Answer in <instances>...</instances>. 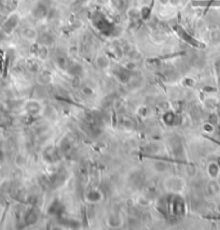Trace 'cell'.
<instances>
[{
    "label": "cell",
    "instance_id": "7c38bea8",
    "mask_svg": "<svg viewBox=\"0 0 220 230\" xmlns=\"http://www.w3.org/2000/svg\"><path fill=\"white\" fill-rule=\"evenodd\" d=\"M56 64H57V66L60 67L61 69H64V70H67L68 66H69V60L67 59L66 56L64 55H58L56 56Z\"/></svg>",
    "mask_w": 220,
    "mask_h": 230
},
{
    "label": "cell",
    "instance_id": "e0dca14e",
    "mask_svg": "<svg viewBox=\"0 0 220 230\" xmlns=\"http://www.w3.org/2000/svg\"><path fill=\"white\" fill-rule=\"evenodd\" d=\"M96 62L99 68H101V69H105L109 66V60H108L105 56H98L96 59Z\"/></svg>",
    "mask_w": 220,
    "mask_h": 230
},
{
    "label": "cell",
    "instance_id": "484cf974",
    "mask_svg": "<svg viewBox=\"0 0 220 230\" xmlns=\"http://www.w3.org/2000/svg\"><path fill=\"white\" fill-rule=\"evenodd\" d=\"M96 1H97V3H99V4H106V3H108L110 0H96Z\"/></svg>",
    "mask_w": 220,
    "mask_h": 230
},
{
    "label": "cell",
    "instance_id": "8fae6325",
    "mask_svg": "<svg viewBox=\"0 0 220 230\" xmlns=\"http://www.w3.org/2000/svg\"><path fill=\"white\" fill-rule=\"evenodd\" d=\"M56 157H57V153H56L55 148H53V147H47V150L43 152V158L47 162L55 161Z\"/></svg>",
    "mask_w": 220,
    "mask_h": 230
},
{
    "label": "cell",
    "instance_id": "8992f818",
    "mask_svg": "<svg viewBox=\"0 0 220 230\" xmlns=\"http://www.w3.org/2000/svg\"><path fill=\"white\" fill-rule=\"evenodd\" d=\"M85 198H87L88 202H94L95 203V202L101 201V198H103V194L99 190H97V189H92V190L88 191L85 194Z\"/></svg>",
    "mask_w": 220,
    "mask_h": 230
},
{
    "label": "cell",
    "instance_id": "44dd1931",
    "mask_svg": "<svg viewBox=\"0 0 220 230\" xmlns=\"http://www.w3.org/2000/svg\"><path fill=\"white\" fill-rule=\"evenodd\" d=\"M108 222H109V224L111 225V226L115 227L118 226V225L120 224V216L119 215H110L109 218H108Z\"/></svg>",
    "mask_w": 220,
    "mask_h": 230
},
{
    "label": "cell",
    "instance_id": "4316f807",
    "mask_svg": "<svg viewBox=\"0 0 220 230\" xmlns=\"http://www.w3.org/2000/svg\"><path fill=\"white\" fill-rule=\"evenodd\" d=\"M160 2H161V3H163V4H166L167 2H169V0H160Z\"/></svg>",
    "mask_w": 220,
    "mask_h": 230
},
{
    "label": "cell",
    "instance_id": "7402d4cb",
    "mask_svg": "<svg viewBox=\"0 0 220 230\" xmlns=\"http://www.w3.org/2000/svg\"><path fill=\"white\" fill-rule=\"evenodd\" d=\"M81 91H82V92L85 95V96H92V95L94 94L93 88L91 86H88V85L82 84V86H81Z\"/></svg>",
    "mask_w": 220,
    "mask_h": 230
},
{
    "label": "cell",
    "instance_id": "5bb4252c",
    "mask_svg": "<svg viewBox=\"0 0 220 230\" xmlns=\"http://www.w3.org/2000/svg\"><path fill=\"white\" fill-rule=\"evenodd\" d=\"M25 220H26V223L28 225L35 224V223L37 222V220H38V214L35 212V210H30V211L27 213Z\"/></svg>",
    "mask_w": 220,
    "mask_h": 230
},
{
    "label": "cell",
    "instance_id": "ba28073f",
    "mask_svg": "<svg viewBox=\"0 0 220 230\" xmlns=\"http://www.w3.org/2000/svg\"><path fill=\"white\" fill-rule=\"evenodd\" d=\"M26 110L30 115H38L41 112L42 107L38 101H30V102L27 104Z\"/></svg>",
    "mask_w": 220,
    "mask_h": 230
},
{
    "label": "cell",
    "instance_id": "2e32d148",
    "mask_svg": "<svg viewBox=\"0 0 220 230\" xmlns=\"http://www.w3.org/2000/svg\"><path fill=\"white\" fill-rule=\"evenodd\" d=\"M37 53H38V56H39L41 59H45V58L47 57V55H49V49H47V46L41 44V45L38 47Z\"/></svg>",
    "mask_w": 220,
    "mask_h": 230
},
{
    "label": "cell",
    "instance_id": "4fadbf2b",
    "mask_svg": "<svg viewBox=\"0 0 220 230\" xmlns=\"http://www.w3.org/2000/svg\"><path fill=\"white\" fill-rule=\"evenodd\" d=\"M38 80H39V83L42 85H47L51 83V74H50V72L47 71H43L41 72V74L39 75V78H38Z\"/></svg>",
    "mask_w": 220,
    "mask_h": 230
},
{
    "label": "cell",
    "instance_id": "d6986e66",
    "mask_svg": "<svg viewBox=\"0 0 220 230\" xmlns=\"http://www.w3.org/2000/svg\"><path fill=\"white\" fill-rule=\"evenodd\" d=\"M110 3L117 10H122L125 6V0H110Z\"/></svg>",
    "mask_w": 220,
    "mask_h": 230
},
{
    "label": "cell",
    "instance_id": "277c9868",
    "mask_svg": "<svg viewBox=\"0 0 220 230\" xmlns=\"http://www.w3.org/2000/svg\"><path fill=\"white\" fill-rule=\"evenodd\" d=\"M176 31H177V33H178L179 37H180L182 40H185L186 42H189V43L191 44V45H193V46H199V42L195 41V40H194L190 35H188V32L182 28V27L177 26L176 27Z\"/></svg>",
    "mask_w": 220,
    "mask_h": 230
},
{
    "label": "cell",
    "instance_id": "30bf717a",
    "mask_svg": "<svg viewBox=\"0 0 220 230\" xmlns=\"http://www.w3.org/2000/svg\"><path fill=\"white\" fill-rule=\"evenodd\" d=\"M67 71L71 75H81V73L83 71V67L80 64H78V62H72V64L70 62L67 68Z\"/></svg>",
    "mask_w": 220,
    "mask_h": 230
},
{
    "label": "cell",
    "instance_id": "9a60e30c",
    "mask_svg": "<svg viewBox=\"0 0 220 230\" xmlns=\"http://www.w3.org/2000/svg\"><path fill=\"white\" fill-rule=\"evenodd\" d=\"M176 115L173 113V112H166V113H164L163 115V121H164L165 124H167V125H172L173 123H175L176 121Z\"/></svg>",
    "mask_w": 220,
    "mask_h": 230
},
{
    "label": "cell",
    "instance_id": "7a4b0ae2",
    "mask_svg": "<svg viewBox=\"0 0 220 230\" xmlns=\"http://www.w3.org/2000/svg\"><path fill=\"white\" fill-rule=\"evenodd\" d=\"M49 11L50 10H49V8H47V4L42 1H39L35 4L33 11H31V14H33V16L35 17V19H44V17L47 16Z\"/></svg>",
    "mask_w": 220,
    "mask_h": 230
},
{
    "label": "cell",
    "instance_id": "9c48e42d",
    "mask_svg": "<svg viewBox=\"0 0 220 230\" xmlns=\"http://www.w3.org/2000/svg\"><path fill=\"white\" fill-rule=\"evenodd\" d=\"M62 211H63V207L61 206L58 200H54V201L49 206V209H47V212H49V214H51V215H60Z\"/></svg>",
    "mask_w": 220,
    "mask_h": 230
},
{
    "label": "cell",
    "instance_id": "ac0fdd59",
    "mask_svg": "<svg viewBox=\"0 0 220 230\" xmlns=\"http://www.w3.org/2000/svg\"><path fill=\"white\" fill-rule=\"evenodd\" d=\"M39 38V37H38ZM40 39V43L43 44V45H49V44L53 43V38L51 37L50 35H47V33H44V35H42L41 37L39 38Z\"/></svg>",
    "mask_w": 220,
    "mask_h": 230
},
{
    "label": "cell",
    "instance_id": "603a6c76",
    "mask_svg": "<svg viewBox=\"0 0 220 230\" xmlns=\"http://www.w3.org/2000/svg\"><path fill=\"white\" fill-rule=\"evenodd\" d=\"M154 169H155L158 172H162V171H165L166 170V164H164V162L162 161H159V162H155V166H154Z\"/></svg>",
    "mask_w": 220,
    "mask_h": 230
},
{
    "label": "cell",
    "instance_id": "ffe728a7",
    "mask_svg": "<svg viewBox=\"0 0 220 230\" xmlns=\"http://www.w3.org/2000/svg\"><path fill=\"white\" fill-rule=\"evenodd\" d=\"M71 86L72 88H80L82 86V81L80 79V75H72Z\"/></svg>",
    "mask_w": 220,
    "mask_h": 230
},
{
    "label": "cell",
    "instance_id": "d4e9b609",
    "mask_svg": "<svg viewBox=\"0 0 220 230\" xmlns=\"http://www.w3.org/2000/svg\"><path fill=\"white\" fill-rule=\"evenodd\" d=\"M180 2H181V0H169V3H171L172 6H178Z\"/></svg>",
    "mask_w": 220,
    "mask_h": 230
},
{
    "label": "cell",
    "instance_id": "3957f363",
    "mask_svg": "<svg viewBox=\"0 0 220 230\" xmlns=\"http://www.w3.org/2000/svg\"><path fill=\"white\" fill-rule=\"evenodd\" d=\"M166 188L172 193H179L183 188V180L181 177H171L166 183Z\"/></svg>",
    "mask_w": 220,
    "mask_h": 230
},
{
    "label": "cell",
    "instance_id": "6da1fadb",
    "mask_svg": "<svg viewBox=\"0 0 220 230\" xmlns=\"http://www.w3.org/2000/svg\"><path fill=\"white\" fill-rule=\"evenodd\" d=\"M168 207L172 214L174 216H176V217L183 215V213H185V202H183V199L177 195L173 196L171 201H168Z\"/></svg>",
    "mask_w": 220,
    "mask_h": 230
},
{
    "label": "cell",
    "instance_id": "5b68a950",
    "mask_svg": "<svg viewBox=\"0 0 220 230\" xmlns=\"http://www.w3.org/2000/svg\"><path fill=\"white\" fill-rule=\"evenodd\" d=\"M17 24H19V16H17L16 14L11 15V16L6 21V23L3 24L4 31H6V32H8V33H10L11 31H12L13 29L17 26Z\"/></svg>",
    "mask_w": 220,
    "mask_h": 230
},
{
    "label": "cell",
    "instance_id": "52a82bcc",
    "mask_svg": "<svg viewBox=\"0 0 220 230\" xmlns=\"http://www.w3.org/2000/svg\"><path fill=\"white\" fill-rule=\"evenodd\" d=\"M22 36L24 39L28 40V41H34V40L38 39V32L36 29L31 28V27H26L23 29Z\"/></svg>",
    "mask_w": 220,
    "mask_h": 230
},
{
    "label": "cell",
    "instance_id": "cb8c5ba5",
    "mask_svg": "<svg viewBox=\"0 0 220 230\" xmlns=\"http://www.w3.org/2000/svg\"><path fill=\"white\" fill-rule=\"evenodd\" d=\"M122 124H123V126L125 128H128V129H132V128L134 127V121H132V119H130V118H125L124 119L123 121H122Z\"/></svg>",
    "mask_w": 220,
    "mask_h": 230
}]
</instances>
